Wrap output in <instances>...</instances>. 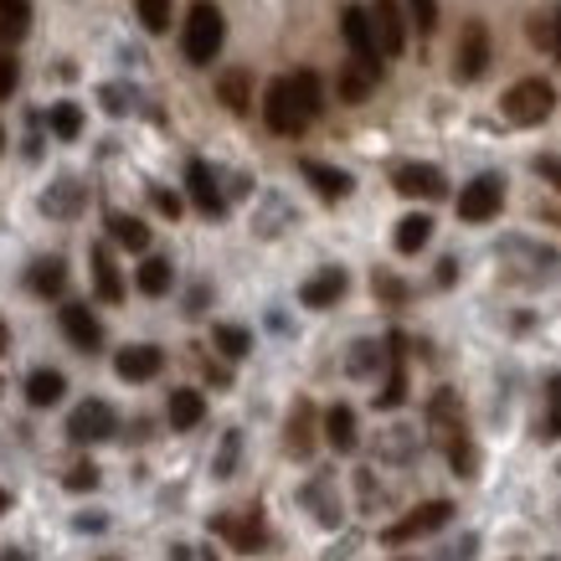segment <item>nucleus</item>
Wrapping results in <instances>:
<instances>
[{
	"label": "nucleus",
	"instance_id": "obj_5",
	"mask_svg": "<svg viewBox=\"0 0 561 561\" xmlns=\"http://www.w3.org/2000/svg\"><path fill=\"white\" fill-rule=\"evenodd\" d=\"M448 520H454V505H448V500H427V505L408 511L402 520H391V526L381 530V546H408V541H423V536L443 530Z\"/></svg>",
	"mask_w": 561,
	"mask_h": 561
},
{
	"label": "nucleus",
	"instance_id": "obj_24",
	"mask_svg": "<svg viewBox=\"0 0 561 561\" xmlns=\"http://www.w3.org/2000/svg\"><path fill=\"white\" fill-rule=\"evenodd\" d=\"M93 284H99L103 305H119L124 299V278H119V268H114V253H108V248H93Z\"/></svg>",
	"mask_w": 561,
	"mask_h": 561
},
{
	"label": "nucleus",
	"instance_id": "obj_6",
	"mask_svg": "<svg viewBox=\"0 0 561 561\" xmlns=\"http://www.w3.org/2000/svg\"><path fill=\"white\" fill-rule=\"evenodd\" d=\"M114 427H119L114 408H108V402H99V397H88V402H78V408H72L68 438L72 443H103V438H114Z\"/></svg>",
	"mask_w": 561,
	"mask_h": 561
},
{
	"label": "nucleus",
	"instance_id": "obj_47",
	"mask_svg": "<svg viewBox=\"0 0 561 561\" xmlns=\"http://www.w3.org/2000/svg\"><path fill=\"white\" fill-rule=\"evenodd\" d=\"M551 57L561 62V5H557V16H551Z\"/></svg>",
	"mask_w": 561,
	"mask_h": 561
},
{
	"label": "nucleus",
	"instance_id": "obj_26",
	"mask_svg": "<svg viewBox=\"0 0 561 561\" xmlns=\"http://www.w3.org/2000/svg\"><path fill=\"white\" fill-rule=\"evenodd\" d=\"M32 32V0H0V47Z\"/></svg>",
	"mask_w": 561,
	"mask_h": 561
},
{
	"label": "nucleus",
	"instance_id": "obj_48",
	"mask_svg": "<svg viewBox=\"0 0 561 561\" xmlns=\"http://www.w3.org/2000/svg\"><path fill=\"white\" fill-rule=\"evenodd\" d=\"M72 526H78V530H103V526H108V520H103V515L93 511V515H78V520H72Z\"/></svg>",
	"mask_w": 561,
	"mask_h": 561
},
{
	"label": "nucleus",
	"instance_id": "obj_43",
	"mask_svg": "<svg viewBox=\"0 0 561 561\" xmlns=\"http://www.w3.org/2000/svg\"><path fill=\"white\" fill-rule=\"evenodd\" d=\"M376 360H381V351H376V345H356V356H351V371H356V376H371Z\"/></svg>",
	"mask_w": 561,
	"mask_h": 561
},
{
	"label": "nucleus",
	"instance_id": "obj_39",
	"mask_svg": "<svg viewBox=\"0 0 561 561\" xmlns=\"http://www.w3.org/2000/svg\"><path fill=\"white\" fill-rule=\"evenodd\" d=\"M408 11L412 21H417V32H438V0H408Z\"/></svg>",
	"mask_w": 561,
	"mask_h": 561
},
{
	"label": "nucleus",
	"instance_id": "obj_12",
	"mask_svg": "<svg viewBox=\"0 0 561 561\" xmlns=\"http://www.w3.org/2000/svg\"><path fill=\"white\" fill-rule=\"evenodd\" d=\"M186 191H191V202H196V211H202V217H227V196H221L217 175H211V165H206V160H191V165H186Z\"/></svg>",
	"mask_w": 561,
	"mask_h": 561
},
{
	"label": "nucleus",
	"instance_id": "obj_33",
	"mask_svg": "<svg viewBox=\"0 0 561 561\" xmlns=\"http://www.w3.org/2000/svg\"><path fill=\"white\" fill-rule=\"evenodd\" d=\"M47 124H51V135L57 139H78L83 135V108H78V103H51Z\"/></svg>",
	"mask_w": 561,
	"mask_h": 561
},
{
	"label": "nucleus",
	"instance_id": "obj_52",
	"mask_svg": "<svg viewBox=\"0 0 561 561\" xmlns=\"http://www.w3.org/2000/svg\"><path fill=\"white\" fill-rule=\"evenodd\" d=\"M5 511H11V494H5V490H0V515H5Z\"/></svg>",
	"mask_w": 561,
	"mask_h": 561
},
{
	"label": "nucleus",
	"instance_id": "obj_2",
	"mask_svg": "<svg viewBox=\"0 0 561 561\" xmlns=\"http://www.w3.org/2000/svg\"><path fill=\"white\" fill-rule=\"evenodd\" d=\"M427 433H433V443L448 454L454 474H459V479H474L479 474V454H474V443H469L463 408H459V397H454V391H438V397L427 402Z\"/></svg>",
	"mask_w": 561,
	"mask_h": 561
},
{
	"label": "nucleus",
	"instance_id": "obj_25",
	"mask_svg": "<svg viewBox=\"0 0 561 561\" xmlns=\"http://www.w3.org/2000/svg\"><path fill=\"white\" fill-rule=\"evenodd\" d=\"M427 238H433V217H427V211H412V217H402V221H397V238H391V242H397V253H423V248H427Z\"/></svg>",
	"mask_w": 561,
	"mask_h": 561
},
{
	"label": "nucleus",
	"instance_id": "obj_13",
	"mask_svg": "<svg viewBox=\"0 0 561 561\" xmlns=\"http://www.w3.org/2000/svg\"><path fill=\"white\" fill-rule=\"evenodd\" d=\"M211 536H221L227 546H238V551H257V546L268 541V530L257 515H211Z\"/></svg>",
	"mask_w": 561,
	"mask_h": 561
},
{
	"label": "nucleus",
	"instance_id": "obj_22",
	"mask_svg": "<svg viewBox=\"0 0 561 561\" xmlns=\"http://www.w3.org/2000/svg\"><path fill=\"white\" fill-rule=\"evenodd\" d=\"M324 438H330V448H335V454H356V443H360L356 412L345 408V402H335V408L324 412Z\"/></svg>",
	"mask_w": 561,
	"mask_h": 561
},
{
	"label": "nucleus",
	"instance_id": "obj_10",
	"mask_svg": "<svg viewBox=\"0 0 561 561\" xmlns=\"http://www.w3.org/2000/svg\"><path fill=\"white\" fill-rule=\"evenodd\" d=\"M484 68H490V32H484V21H469L459 36V57H454V72H459L463 83H474V78H484Z\"/></svg>",
	"mask_w": 561,
	"mask_h": 561
},
{
	"label": "nucleus",
	"instance_id": "obj_37",
	"mask_svg": "<svg viewBox=\"0 0 561 561\" xmlns=\"http://www.w3.org/2000/svg\"><path fill=\"white\" fill-rule=\"evenodd\" d=\"M238 448H242V438H238V433H227V438H221L217 463H211V474H217V479H232V469H238Z\"/></svg>",
	"mask_w": 561,
	"mask_h": 561
},
{
	"label": "nucleus",
	"instance_id": "obj_27",
	"mask_svg": "<svg viewBox=\"0 0 561 561\" xmlns=\"http://www.w3.org/2000/svg\"><path fill=\"white\" fill-rule=\"evenodd\" d=\"M135 284H139V294H150V299L171 294V284H175L171 257H145V263H139V273H135Z\"/></svg>",
	"mask_w": 561,
	"mask_h": 561
},
{
	"label": "nucleus",
	"instance_id": "obj_14",
	"mask_svg": "<svg viewBox=\"0 0 561 561\" xmlns=\"http://www.w3.org/2000/svg\"><path fill=\"white\" fill-rule=\"evenodd\" d=\"M62 335H68L72 351L93 356V351L103 345V324L93 320V309L88 305H62Z\"/></svg>",
	"mask_w": 561,
	"mask_h": 561
},
{
	"label": "nucleus",
	"instance_id": "obj_35",
	"mask_svg": "<svg viewBox=\"0 0 561 561\" xmlns=\"http://www.w3.org/2000/svg\"><path fill=\"white\" fill-rule=\"evenodd\" d=\"M145 32H171V0H135Z\"/></svg>",
	"mask_w": 561,
	"mask_h": 561
},
{
	"label": "nucleus",
	"instance_id": "obj_42",
	"mask_svg": "<svg viewBox=\"0 0 561 561\" xmlns=\"http://www.w3.org/2000/svg\"><path fill=\"white\" fill-rule=\"evenodd\" d=\"M150 202H154V211H160V217H181V196H175V191H165V186H154L150 191Z\"/></svg>",
	"mask_w": 561,
	"mask_h": 561
},
{
	"label": "nucleus",
	"instance_id": "obj_3",
	"mask_svg": "<svg viewBox=\"0 0 561 561\" xmlns=\"http://www.w3.org/2000/svg\"><path fill=\"white\" fill-rule=\"evenodd\" d=\"M227 42V21H221V5L217 0H196L186 11V32H181V47H186V62L206 68L211 57L221 51Z\"/></svg>",
	"mask_w": 561,
	"mask_h": 561
},
{
	"label": "nucleus",
	"instance_id": "obj_30",
	"mask_svg": "<svg viewBox=\"0 0 561 561\" xmlns=\"http://www.w3.org/2000/svg\"><path fill=\"white\" fill-rule=\"evenodd\" d=\"M108 238L119 242V248H129V253H145L150 248V227L139 217H124V211H108Z\"/></svg>",
	"mask_w": 561,
	"mask_h": 561
},
{
	"label": "nucleus",
	"instance_id": "obj_44",
	"mask_svg": "<svg viewBox=\"0 0 561 561\" xmlns=\"http://www.w3.org/2000/svg\"><path fill=\"white\" fill-rule=\"evenodd\" d=\"M536 175H541V181H551V186L561 191V154H541V160H536Z\"/></svg>",
	"mask_w": 561,
	"mask_h": 561
},
{
	"label": "nucleus",
	"instance_id": "obj_19",
	"mask_svg": "<svg viewBox=\"0 0 561 561\" xmlns=\"http://www.w3.org/2000/svg\"><path fill=\"white\" fill-rule=\"evenodd\" d=\"M299 171H305V181L320 191L324 202H345V196H351V186H356L351 175L335 171V165H324V160H299Z\"/></svg>",
	"mask_w": 561,
	"mask_h": 561
},
{
	"label": "nucleus",
	"instance_id": "obj_7",
	"mask_svg": "<svg viewBox=\"0 0 561 561\" xmlns=\"http://www.w3.org/2000/svg\"><path fill=\"white\" fill-rule=\"evenodd\" d=\"M500 206H505V181H500V175H474V181L459 191L463 221H490V217H500Z\"/></svg>",
	"mask_w": 561,
	"mask_h": 561
},
{
	"label": "nucleus",
	"instance_id": "obj_50",
	"mask_svg": "<svg viewBox=\"0 0 561 561\" xmlns=\"http://www.w3.org/2000/svg\"><path fill=\"white\" fill-rule=\"evenodd\" d=\"M474 536H469V541H459V546H454V551H448V557H443V561H469V551H474Z\"/></svg>",
	"mask_w": 561,
	"mask_h": 561
},
{
	"label": "nucleus",
	"instance_id": "obj_41",
	"mask_svg": "<svg viewBox=\"0 0 561 561\" xmlns=\"http://www.w3.org/2000/svg\"><path fill=\"white\" fill-rule=\"evenodd\" d=\"M16 83H21V68H16V57L0 47V99H11L16 93Z\"/></svg>",
	"mask_w": 561,
	"mask_h": 561
},
{
	"label": "nucleus",
	"instance_id": "obj_51",
	"mask_svg": "<svg viewBox=\"0 0 561 561\" xmlns=\"http://www.w3.org/2000/svg\"><path fill=\"white\" fill-rule=\"evenodd\" d=\"M11 351V330H5V320H0V356Z\"/></svg>",
	"mask_w": 561,
	"mask_h": 561
},
{
	"label": "nucleus",
	"instance_id": "obj_46",
	"mask_svg": "<svg viewBox=\"0 0 561 561\" xmlns=\"http://www.w3.org/2000/svg\"><path fill=\"white\" fill-rule=\"evenodd\" d=\"M171 561H217V557L202 551V546H171Z\"/></svg>",
	"mask_w": 561,
	"mask_h": 561
},
{
	"label": "nucleus",
	"instance_id": "obj_16",
	"mask_svg": "<svg viewBox=\"0 0 561 561\" xmlns=\"http://www.w3.org/2000/svg\"><path fill=\"white\" fill-rule=\"evenodd\" d=\"M345 289H351L345 268H320L314 278H305L299 299H305V309H330V305H341L345 299Z\"/></svg>",
	"mask_w": 561,
	"mask_h": 561
},
{
	"label": "nucleus",
	"instance_id": "obj_15",
	"mask_svg": "<svg viewBox=\"0 0 561 561\" xmlns=\"http://www.w3.org/2000/svg\"><path fill=\"white\" fill-rule=\"evenodd\" d=\"M402 345H408L402 335H391V341H387L391 371H387V387L376 391V408H381V412H391V408H402V402H408V360H402L408 351H402Z\"/></svg>",
	"mask_w": 561,
	"mask_h": 561
},
{
	"label": "nucleus",
	"instance_id": "obj_29",
	"mask_svg": "<svg viewBox=\"0 0 561 561\" xmlns=\"http://www.w3.org/2000/svg\"><path fill=\"white\" fill-rule=\"evenodd\" d=\"M217 99L232 108V114H248L253 108V78L242 68H232V72H221V83H217Z\"/></svg>",
	"mask_w": 561,
	"mask_h": 561
},
{
	"label": "nucleus",
	"instance_id": "obj_34",
	"mask_svg": "<svg viewBox=\"0 0 561 561\" xmlns=\"http://www.w3.org/2000/svg\"><path fill=\"white\" fill-rule=\"evenodd\" d=\"M541 438L561 443V376L546 381V417H541Z\"/></svg>",
	"mask_w": 561,
	"mask_h": 561
},
{
	"label": "nucleus",
	"instance_id": "obj_31",
	"mask_svg": "<svg viewBox=\"0 0 561 561\" xmlns=\"http://www.w3.org/2000/svg\"><path fill=\"white\" fill-rule=\"evenodd\" d=\"M78 206H83V186H78V181H57V186L42 196V211H47V217H78Z\"/></svg>",
	"mask_w": 561,
	"mask_h": 561
},
{
	"label": "nucleus",
	"instance_id": "obj_4",
	"mask_svg": "<svg viewBox=\"0 0 561 561\" xmlns=\"http://www.w3.org/2000/svg\"><path fill=\"white\" fill-rule=\"evenodd\" d=\"M551 108H557V88L546 83V78H520V83L505 88V99H500V114L511 124H520V129L551 119Z\"/></svg>",
	"mask_w": 561,
	"mask_h": 561
},
{
	"label": "nucleus",
	"instance_id": "obj_32",
	"mask_svg": "<svg viewBox=\"0 0 561 561\" xmlns=\"http://www.w3.org/2000/svg\"><path fill=\"white\" fill-rule=\"evenodd\" d=\"M211 345H217L227 360H242L253 351V335H248L242 324H217V330H211Z\"/></svg>",
	"mask_w": 561,
	"mask_h": 561
},
{
	"label": "nucleus",
	"instance_id": "obj_21",
	"mask_svg": "<svg viewBox=\"0 0 561 561\" xmlns=\"http://www.w3.org/2000/svg\"><path fill=\"white\" fill-rule=\"evenodd\" d=\"M26 289H32L36 299H57V294L68 289V263H62V257H42V263H32Z\"/></svg>",
	"mask_w": 561,
	"mask_h": 561
},
{
	"label": "nucleus",
	"instance_id": "obj_49",
	"mask_svg": "<svg viewBox=\"0 0 561 561\" xmlns=\"http://www.w3.org/2000/svg\"><path fill=\"white\" fill-rule=\"evenodd\" d=\"M454 278H459V263H454V257H443V263H438V284H454Z\"/></svg>",
	"mask_w": 561,
	"mask_h": 561
},
{
	"label": "nucleus",
	"instance_id": "obj_1",
	"mask_svg": "<svg viewBox=\"0 0 561 561\" xmlns=\"http://www.w3.org/2000/svg\"><path fill=\"white\" fill-rule=\"evenodd\" d=\"M324 103V88H320V72H289V78H278V83H268V93H263V119H268L273 135H305L309 124H314V114H320Z\"/></svg>",
	"mask_w": 561,
	"mask_h": 561
},
{
	"label": "nucleus",
	"instance_id": "obj_18",
	"mask_svg": "<svg viewBox=\"0 0 561 561\" xmlns=\"http://www.w3.org/2000/svg\"><path fill=\"white\" fill-rule=\"evenodd\" d=\"M376 83H381V68H376V62H360V57H351V62L341 68V78H335V93H341L345 103H366Z\"/></svg>",
	"mask_w": 561,
	"mask_h": 561
},
{
	"label": "nucleus",
	"instance_id": "obj_45",
	"mask_svg": "<svg viewBox=\"0 0 561 561\" xmlns=\"http://www.w3.org/2000/svg\"><path fill=\"white\" fill-rule=\"evenodd\" d=\"M103 103H108V114H124V108L135 103V93H124L119 83H108V88H103Z\"/></svg>",
	"mask_w": 561,
	"mask_h": 561
},
{
	"label": "nucleus",
	"instance_id": "obj_23",
	"mask_svg": "<svg viewBox=\"0 0 561 561\" xmlns=\"http://www.w3.org/2000/svg\"><path fill=\"white\" fill-rule=\"evenodd\" d=\"M62 391H68V376L51 371V366H36V371L26 376V402H32V408H51V402H62Z\"/></svg>",
	"mask_w": 561,
	"mask_h": 561
},
{
	"label": "nucleus",
	"instance_id": "obj_11",
	"mask_svg": "<svg viewBox=\"0 0 561 561\" xmlns=\"http://www.w3.org/2000/svg\"><path fill=\"white\" fill-rule=\"evenodd\" d=\"M391 186L402 191V196H412V202H438V196H448V181H443L438 165H397V175H391Z\"/></svg>",
	"mask_w": 561,
	"mask_h": 561
},
{
	"label": "nucleus",
	"instance_id": "obj_36",
	"mask_svg": "<svg viewBox=\"0 0 561 561\" xmlns=\"http://www.w3.org/2000/svg\"><path fill=\"white\" fill-rule=\"evenodd\" d=\"M62 490H72V494H83V490H99V463H88V459H78L62 474Z\"/></svg>",
	"mask_w": 561,
	"mask_h": 561
},
{
	"label": "nucleus",
	"instance_id": "obj_8",
	"mask_svg": "<svg viewBox=\"0 0 561 561\" xmlns=\"http://www.w3.org/2000/svg\"><path fill=\"white\" fill-rule=\"evenodd\" d=\"M341 32H345L351 57H360V62H376V68H381V42H376V26H371V5H345V11H341Z\"/></svg>",
	"mask_w": 561,
	"mask_h": 561
},
{
	"label": "nucleus",
	"instance_id": "obj_53",
	"mask_svg": "<svg viewBox=\"0 0 561 561\" xmlns=\"http://www.w3.org/2000/svg\"><path fill=\"white\" fill-rule=\"evenodd\" d=\"M0 561H21V551H0Z\"/></svg>",
	"mask_w": 561,
	"mask_h": 561
},
{
	"label": "nucleus",
	"instance_id": "obj_20",
	"mask_svg": "<svg viewBox=\"0 0 561 561\" xmlns=\"http://www.w3.org/2000/svg\"><path fill=\"white\" fill-rule=\"evenodd\" d=\"M165 417H171L175 433H191V427L206 417V397L202 391H191V387H175L171 402H165Z\"/></svg>",
	"mask_w": 561,
	"mask_h": 561
},
{
	"label": "nucleus",
	"instance_id": "obj_40",
	"mask_svg": "<svg viewBox=\"0 0 561 561\" xmlns=\"http://www.w3.org/2000/svg\"><path fill=\"white\" fill-rule=\"evenodd\" d=\"M305 500L314 505V511H320V526H335V520H341V511H335V500H324V479H320V484H309Z\"/></svg>",
	"mask_w": 561,
	"mask_h": 561
},
{
	"label": "nucleus",
	"instance_id": "obj_28",
	"mask_svg": "<svg viewBox=\"0 0 561 561\" xmlns=\"http://www.w3.org/2000/svg\"><path fill=\"white\" fill-rule=\"evenodd\" d=\"M309 448H314V402H294V412H289V454L294 459H305Z\"/></svg>",
	"mask_w": 561,
	"mask_h": 561
},
{
	"label": "nucleus",
	"instance_id": "obj_9",
	"mask_svg": "<svg viewBox=\"0 0 561 561\" xmlns=\"http://www.w3.org/2000/svg\"><path fill=\"white\" fill-rule=\"evenodd\" d=\"M371 26H376V42H381V57H402V51H408L402 0H371Z\"/></svg>",
	"mask_w": 561,
	"mask_h": 561
},
{
	"label": "nucleus",
	"instance_id": "obj_17",
	"mask_svg": "<svg viewBox=\"0 0 561 561\" xmlns=\"http://www.w3.org/2000/svg\"><path fill=\"white\" fill-rule=\"evenodd\" d=\"M160 366H165V351H160V345H124L119 356H114V371H119L124 381H150V376H160Z\"/></svg>",
	"mask_w": 561,
	"mask_h": 561
},
{
	"label": "nucleus",
	"instance_id": "obj_38",
	"mask_svg": "<svg viewBox=\"0 0 561 561\" xmlns=\"http://www.w3.org/2000/svg\"><path fill=\"white\" fill-rule=\"evenodd\" d=\"M371 289L381 294V299H387V305H402V299H408V284H402V278H391L387 268H376V278H371Z\"/></svg>",
	"mask_w": 561,
	"mask_h": 561
},
{
	"label": "nucleus",
	"instance_id": "obj_54",
	"mask_svg": "<svg viewBox=\"0 0 561 561\" xmlns=\"http://www.w3.org/2000/svg\"><path fill=\"white\" fill-rule=\"evenodd\" d=\"M0 150H5V129H0Z\"/></svg>",
	"mask_w": 561,
	"mask_h": 561
}]
</instances>
